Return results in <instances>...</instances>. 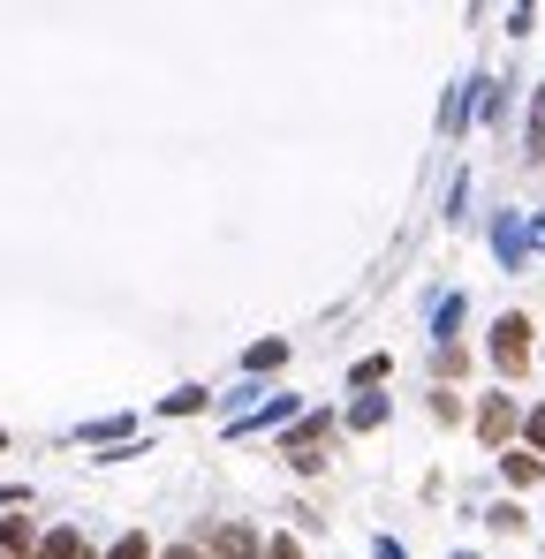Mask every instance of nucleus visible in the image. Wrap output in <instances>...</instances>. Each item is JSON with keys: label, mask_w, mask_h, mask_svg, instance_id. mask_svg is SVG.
<instances>
[{"label": "nucleus", "mask_w": 545, "mask_h": 559, "mask_svg": "<svg viewBox=\"0 0 545 559\" xmlns=\"http://www.w3.org/2000/svg\"><path fill=\"white\" fill-rule=\"evenodd\" d=\"M493 363H500V378H523L531 371V318L523 310H508L493 325Z\"/></svg>", "instance_id": "f257e3e1"}, {"label": "nucleus", "mask_w": 545, "mask_h": 559, "mask_svg": "<svg viewBox=\"0 0 545 559\" xmlns=\"http://www.w3.org/2000/svg\"><path fill=\"white\" fill-rule=\"evenodd\" d=\"M493 258H500L508 273L531 265V227H523V212H500V220H493Z\"/></svg>", "instance_id": "f03ea898"}, {"label": "nucleus", "mask_w": 545, "mask_h": 559, "mask_svg": "<svg viewBox=\"0 0 545 559\" xmlns=\"http://www.w3.org/2000/svg\"><path fill=\"white\" fill-rule=\"evenodd\" d=\"M334 438V409H311V417L281 423V454H311V446H326Z\"/></svg>", "instance_id": "7ed1b4c3"}, {"label": "nucleus", "mask_w": 545, "mask_h": 559, "mask_svg": "<svg viewBox=\"0 0 545 559\" xmlns=\"http://www.w3.org/2000/svg\"><path fill=\"white\" fill-rule=\"evenodd\" d=\"M516 394H485V409H478V438L485 446H508V431H516Z\"/></svg>", "instance_id": "20e7f679"}, {"label": "nucleus", "mask_w": 545, "mask_h": 559, "mask_svg": "<svg viewBox=\"0 0 545 559\" xmlns=\"http://www.w3.org/2000/svg\"><path fill=\"white\" fill-rule=\"evenodd\" d=\"M212 559H258V530L250 522H220L212 530Z\"/></svg>", "instance_id": "39448f33"}, {"label": "nucleus", "mask_w": 545, "mask_h": 559, "mask_svg": "<svg viewBox=\"0 0 545 559\" xmlns=\"http://www.w3.org/2000/svg\"><path fill=\"white\" fill-rule=\"evenodd\" d=\"M288 417H296V401H288V394H273L258 417H235V423H227V438H250V431H281Z\"/></svg>", "instance_id": "423d86ee"}, {"label": "nucleus", "mask_w": 545, "mask_h": 559, "mask_svg": "<svg viewBox=\"0 0 545 559\" xmlns=\"http://www.w3.org/2000/svg\"><path fill=\"white\" fill-rule=\"evenodd\" d=\"M30 559H91V545H84V530H46Z\"/></svg>", "instance_id": "0eeeda50"}, {"label": "nucleus", "mask_w": 545, "mask_h": 559, "mask_svg": "<svg viewBox=\"0 0 545 559\" xmlns=\"http://www.w3.org/2000/svg\"><path fill=\"white\" fill-rule=\"evenodd\" d=\"M470 91H478V76H470V84H455V91H447V107H439V129H447V137H462V122H470V107H478V99H470Z\"/></svg>", "instance_id": "6e6552de"}, {"label": "nucleus", "mask_w": 545, "mask_h": 559, "mask_svg": "<svg viewBox=\"0 0 545 559\" xmlns=\"http://www.w3.org/2000/svg\"><path fill=\"white\" fill-rule=\"evenodd\" d=\"M523 159L545 166V91H531V129H523Z\"/></svg>", "instance_id": "1a4fd4ad"}, {"label": "nucleus", "mask_w": 545, "mask_h": 559, "mask_svg": "<svg viewBox=\"0 0 545 559\" xmlns=\"http://www.w3.org/2000/svg\"><path fill=\"white\" fill-rule=\"evenodd\" d=\"M462 310H470L462 295H447V302L432 310V340H439V348H455V325H462Z\"/></svg>", "instance_id": "9d476101"}, {"label": "nucleus", "mask_w": 545, "mask_h": 559, "mask_svg": "<svg viewBox=\"0 0 545 559\" xmlns=\"http://www.w3.org/2000/svg\"><path fill=\"white\" fill-rule=\"evenodd\" d=\"M386 417H394V401H386V394H363L357 409H349V431H379Z\"/></svg>", "instance_id": "9b49d317"}, {"label": "nucleus", "mask_w": 545, "mask_h": 559, "mask_svg": "<svg viewBox=\"0 0 545 559\" xmlns=\"http://www.w3.org/2000/svg\"><path fill=\"white\" fill-rule=\"evenodd\" d=\"M500 469H508V484H516V492H531V484L545 476V461H538V454H500Z\"/></svg>", "instance_id": "f8f14e48"}, {"label": "nucleus", "mask_w": 545, "mask_h": 559, "mask_svg": "<svg viewBox=\"0 0 545 559\" xmlns=\"http://www.w3.org/2000/svg\"><path fill=\"white\" fill-rule=\"evenodd\" d=\"M76 438H84V446H122V438H129V417H99V423H84Z\"/></svg>", "instance_id": "ddd939ff"}, {"label": "nucleus", "mask_w": 545, "mask_h": 559, "mask_svg": "<svg viewBox=\"0 0 545 559\" xmlns=\"http://www.w3.org/2000/svg\"><path fill=\"white\" fill-rule=\"evenodd\" d=\"M288 363V340H258V348H243V371H281Z\"/></svg>", "instance_id": "4468645a"}, {"label": "nucleus", "mask_w": 545, "mask_h": 559, "mask_svg": "<svg viewBox=\"0 0 545 559\" xmlns=\"http://www.w3.org/2000/svg\"><path fill=\"white\" fill-rule=\"evenodd\" d=\"M205 401H212V394H205V386H175V394H168V401H160V409H168V417H197V409H205Z\"/></svg>", "instance_id": "2eb2a0df"}, {"label": "nucleus", "mask_w": 545, "mask_h": 559, "mask_svg": "<svg viewBox=\"0 0 545 559\" xmlns=\"http://www.w3.org/2000/svg\"><path fill=\"white\" fill-rule=\"evenodd\" d=\"M485 522H493V530H500V537H516V530H531V522H523V507H516V499H500V507H493V514H485Z\"/></svg>", "instance_id": "dca6fc26"}, {"label": "nucleus", "mask_w": 545, "mask_h": 559, "mask_svg": "<svg viewBox=\"0 0 545 559\" xmlns=\"http://www.w3.org/2000/svg\"><path fill=\"white\" fill-rule=\"evenodd\" d=\"M386 371H394V356H363L357 371H349V386H379V378H386Z\"/></svg>", "instance_id": "f3484780"}, {"label": "nucleus", "mask_w": 545, "mask_h": 559, "mask_svg": "<svg viewBox=\"0 0 545 559\" xmlns=\"http://www.w3.org/2000/svg\"><path fill=\"white\" fill-rule=\"evenodd\" d=\"M258 559H304V545L281 530V537H265V545H258Z\"/></svg>", "instance_id": "a211bd4d"}, {"label": "nucleus", "mask_w": 545, "mask_h": 559, "mask_svg": "<svg viewBox=\"0 0 545 559\" xmlns=\"http://www.w3.org/2000/svg\"><path fill=\"white\" fill-rule=\"evenodd\" d=\"M107 559H152V545H145V537H122V545H114Z\"/></svg>", "instance_id": "6ab92c4d"}, {"label": "nucleus", "mask_w": 545, "mask_h": 559, "mask_svg": "<svg viewBox=\"0 0 545 559\" xmlns=\"http://www.w3.org/2000/svg\"><path fill=\"white\" fill-rule=\"evenodd\" d=\"M523 438H531V446L545 454V409H531V417H523Z\"/></svg>", "instance_id": "aec40b11"}, {"label": "nucleus", "mask_w": 545, "mask_h": 559, "mask_svg": "<svg viewBox=\"0 0 545 559\" xmlns=\"http://www.w3.org/2000/svg\"><path fill=\"white\" fill-rule=\"evenodd\" d=\"M160 559H205V552H197V545H168Z\"/></svg>", "instance_id": "412c9836"}, {"label": "nucleus", "mask_w": 545, "mask_h": 559, "mask_svg": "<svg viewBox=\"0 0 545 559\" xmlns=\"http://www.w3.org/2000/svg\"><path fill=\"white\" fill-rule=\"evenodd\" d=\"M379 559H409V552H401V545H394V537H379Z\"/></svg>", "instance_id": "4be33fe9"}, {"label": "nucleus", "mask_w": 545, "mask_h": 559, "mask_svg": "<svg viewBox=\"0 0 545 559\" xmlns=\"http://www.w3.org/2000/svg\"><path fill=\"white\" fill-rule=\"evenodd\" d=\"M0 454H8V431H0Z\"/></svg>", "instance_id": "5701e85b"}, {"label": "nucleus", "mask_w": 545, "mask_h": 559, "mask_svg": "<svg viewBox=\"0 0 545 559\" xmlns=\"http://www.w3.org/2000/svg\"><path fill=\"white\" fill-rule=\"evenodd\" d=\"M455 559H478V552H455Z\"/></svg>", "instance_id": "b1692460"}]
</instances>
